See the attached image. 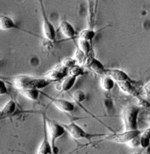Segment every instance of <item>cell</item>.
Instances as JSON below:
<instances>
[{
  "label": "cell",
  "instance_id": "cell-1",
  "mask_svg": "<svg viewBox=\"0 0 150 154\" xmlns=\"http://www.w3.org/2000/svg\"><path fill=\"white\" fill-rule=\"evenodd\" d=\"M11 82L18 90L35 88L40 90L49 86L51 82L45 77L37 78L27 75H18L11 79Z\"/></svg>",
  "mask_w": 150,
  "mask_h": 154
},
{
  "label": "cell",
  "instance_id": "cell-2",
  "mask_svg": "<svg viewBox=\"0 0 150 154\" xmlns=\"http://www.w3.org/2000/svg\"><path fill=\"white\" fill-rule=\"evenodd\" d=\"M63 127L65 128L68 134L75 140H87L91 141L93 138L98 137H105L106 134L101 133H90L84 130L82 127L74 122L70 123H62Z\"/></svg>",
  "mask_w": 150,
  "mask_h": 154
},
{
  "label": "cell",
  "instance_id": "cell-3",
  "mask_svg": "<svg viewBox=\"0 0 150 154\" xmlns=\"http://www.w3.org/2000/svg\"><path fill=\"white\" fill-rule=\"evenodd\" d=\"M140 108L135 106L126 107L122 114L125 131H134L138 129V119Z\"/></svg>",
  "mask_w": 150,
  "mask_h": 154
},
{
  "label": "cell",
  "instance_id": "cell-4",
  "mask_svg": "<svg viewBox=\"0 0 150 154\" xmlns=\"http://www.w3.org/2000/svg\"><path fill=\"white\" fill-rule=\"evenodd\" d=\"M49 137L53 149L54 154H57L58 149L56 146L57 140L64 134L66 130L61 123L52 120L46 117Z\"/></svg>",
  "mask_w": 150,
  "mask_h": 154
},
{
  "label": "cell",
  "instance_id": "cell-5",
  "mask_svg": "<svg viewBox=\"0 0 150 154\" xmlns=\"http://www.w3.org/2000/svg\"><path fill=\"white\" fill-rule=\"evenodd\" d=\"M141 134V131L139 130L125 131L122 133L106 134L104 140L118 143H128L136 137L140 136Z\"/></svg>",
  "mask_w": 150,
  "mask_h": 154
},
{
  "label": "cell",
  "instance_id": "cell-6",
  "mask_svg": "<svg viewBox=\"0 0 150 154\" xmlns=\"http://www.w3.org/2000/svg\"><path fill=\"white\" fill-rule=\"evenodd\" d=\"M41 6V10L42 13V16L43 18V32L45 38L49 41L54 42L55 41L57 33L56 30L53 24L48 19V17L46 15L45 9L44 7L43 2L42 1H40Z\"/></svg>",
  "mask_w": 150,
  "mask_h": 154
},
{
  "label": "cell",
  "instance_id": "cell-7",
  "mask_svg": "<svg viewBox=\"0 0 150 154\" xmlns=\"http://www.w3.org/2000/svg\"><path fill=\"white\" fill-rule=\"evenodd\" d=\"M68 74V69L64 67L61 63L56 65L51 70L46 72L44 77L51 82H57L67 77Z\"/></svg>",
  "mask_w": 150,
  "mask_h": 154
},
{
  "label": "cell",
  "instance_id": "cell-8",
  "mask_svg": "<svg viewBox=\"0 0 150 154\" xmlns=\"http://www.w3.org/2000/svg\"><path fill=\"white\" fill-rule=\"evenodd\" d=\"M43 126L44 137L36 154H54L53 149L49 137L45 115L43 117Z\"/></svg>",
  "mask_w": 150,
  "mask_h": 154
},
{
  "label": "cell",
  "instance_id": "cell-9",
  "mask_svg": "<svg viewBox=\"0 0 150 154\" xmlns=\"http://www.w3.org/2000/svg\"><path fill=\"white\" fill-rule=\"evenodd\" d=\"M41 93L44 94V95L48 97L49 99L51 101L58 109L66 113H71L75 109V104L72 101H69L66 99H58L53 98L51 96H49L43 92L41 91Z\"/></svg>",
  "mask_w": 150,
  "mask_h": 154
},
{
  "label": "cell",
  "instance_id": "cell-10",
  "mask_svg": "<svg viewBox=\"0 0 150 154\" xmlns=\"http://www.w3.org/2000/svg\"><path fill=\"white\" fill-rule=\"evenodd\" d=\"M104 75L111 77L115 82L117 83L125 81H132L131 78L129 77L126 72L119 69H106L104 72Z\"/></svg>",
  "mask_w": 150,
  "mask_h": 154
},
{
  "label": "cell",
  "instance_id": "cell-11",
  "mask_svg": "<svg viewBox=\"0 0 150 154\" xmlns=\"http://www.w3.org/2000/svg\"><path fill=\"white\" fill-rule=\"evenodd\" d=\"M89 66L98 74L104 75L106 69L104 66L99 60L94 57H88L87 63Z\"/></svg>",
  "mask_w": 150,
  "mask_h": 154
},
{
  "label": "cell",
  "instance_id": "cell-12",
  "mask_svg": "<svg viewBox=\"0 0 150 154\" xmlns=\"http://www.w3.org/2000/svg\"><path fill=\"white\" fill-rule=\"evenodd\" d=\"M16 108V104L13 99H10L1 109L0 112L1 119H5L13 115Z\"/></svg>",
  "mask_w": 150,
  "mask_h": 154
},
{
  "label": "cell",
  "instance_id": "cell-13",
  "mask_svg": "<svg viewBox=\"0 0 150 154\" xmlns=\"http://www.w3.org/2000/svg\"><path fill=\"white\" fill-rule=\"evenodd\" d=\"M133 82V81L119 82L117 83V85L122 91L132 96H135L140 100L142 98L140 97L139 92L136 90L135 87L133 86L132 84Z\"/></svg>",
  "mask_w": 150,
  "mask_h": 154
},
{
  "label": "cell",
  "instance_id": "cell-14",
  "mask_svg": "<svg viewBox=\"0 0 150 154\" xmlns=\"http://www.w3.org/2000/svg\"><path fill=\"white\" fill-rule=\"evenodd\" d=\"M0 29L2 30H9L11 29H17L25 31L19 27L10 17L6 15H1L0 17Z\"/></svg>",
  "mask_w": 150,
  "mask_h": 154
},
{
  "label": "cell",
  "instance_id": "cell-15",
  "mask_svg": "<svg viewBox=\"0 0 150 154\" xmlns=\"http://www.w3.org/2000/svg\"><path fill=\"white\" fill-rule=\"evenodd\" d=\"M60 29L63 35L67 38H73L76 34V31L74 27L67 20L62 22L60 26Z\"/></svg>",
  "mask_w": 150,
  "mask_h": 154
},
{
  "label": "cell",
  "instance_id": "cell-16",
  "mask_svg": "<svg viewBox=\"0 0 150 154\" xmlns=\"http://www.w3.org/2000/svg\"><path fill=\"white\" fill-rule=\"evenodd\" d=\"M23 96L32 100H37L40 97L41 91L35 88H27L18 90Z\"/></svg>",
  "mask_w": 150,
  "mask_h": 154
},
{
  "label": "cell",
  "instance_id": "cell-17",
  "mask_svg": "<svg viewBox=\"0 0 150 154\" xmlns=\"http://www.w3.org/2000/svg\"><path fill=\"white\" fill-rule=\"evenodd\" d=\"M96 35V31L94 29L89 27L88 29H85L81 31L79 34V39H83L90 42V43L92 42L93 39L95 38Z\"/></svg>",
  "mask_w": 150,
  "mask_h": 154
},
{
  "label": "cell",
  "instance_id": "cell-18",
  "mask_svg": "<svg viewBox=\"0 0 150 154\" xmlns=\"http://www.w3.org/2000/svg\"><path fill=\"white\" fill-rule=\"evenodd\" d=\"M77 77L69 75L64 81L60 87V91L62 92H67L69 91L77 81Z\"/></svg>",
  "mask_w": 150,
  "mask_h": 154
},
{
  "label": "cell",
  "instance_id": "cell-19",
  "mask_svg": "<svg viewBox=\"0 0 150 154\" xmlns=\"http://www.w3.org/2000/svg\"><path fill=\"white\" fill-rule=\"evenodd\" d=\"M115 81L111 77L104 75L101 79V85L102 89L106 91H110L115 86Z\"/></svg>",
  "mask_w": 150,
  "mask_h": 154
},
{
  "label": "cell",
  "instance_id": "cell-20",
  "mask_svg": "<svg viewBox=\"0 0 150 154\" xmlns=\"http://www.w3.org/2000/svg\"><path fill=\"white\" fill-rule=\"evenodd\" d=\"M140 146L146 149L150 144V128L140 134Z\"/></svg>",
  "mask_w": 150,
  "mask_h": 154
},
{
  "label": "cell",
  "instance_id": "cell-21",
  "mask_svg": "<svg viewBox=\"0 0 150 154\" xmlns=\"http://www.w3.org/2000/svg\"><path fill=\"white\" fill-rule=\"evenodd\" d=\"M78 43H79V48H80V49L84 52L87 57H89L91 49H92L91 43L85 40L79 39Z\"/></svg>",
  "mask_w": 150,
  "mask_h": 154
},
{
  "label": "cell",
  "instance_id": "cell-22",
  "mask_svg": "<svg viewBox=\"0 0 150 154\" xmlns=\"http://www.w3.org/2000/svg\"><path fill=\"white\" fill-rule=\"evenodd\" d=\"M68 74L70 76L78 78L80 76L84 75L85 74V72L81 66L76 64L68 69Z\"/></svg>",
  "mask_w": 150,
  "mask_h": 154
},
{
  "label": "cell",
  "instance_id": "cell-23",
  "mask_svg": "<svg viewBox=\"0 0 150 154\" xmlns=\"http://www.w3.org/2000/svg\"><path fill=\"white\" fill-rule=\"evenodd\" d=\"M87 55L82 51L80 48L78 47L75 54V60L79 64L86 63L87 61Z\"/></svg>",
  "mask_w": 150,
  "mask_h": 154
},
{
  "label": "cell",
  "instance_id": "cell-24",
  "mask_svg": "<svg viewBox=\"0 0 150 154\" xmlns=\"http://www.w3.org/2000/svg\"><path fill=\"white\" fill-rule=\"evenodd\" d=\"M73 99L78 104H80L86 99L85 93L82 90H77L72 95Z\"/></svg>",
  "mask_w": 150,
  "mask_h": 154
},
{
  "label": "cell",
  "instance_id": "cell-25",
  "mask_svg": "<svg viewBox=\"0 0 150 154\" xmlns=\"http://www.w3.org/2000/svg\"><path fill=\"white\" fill-rule=\"evenodd\" d=\"M77 61L75 60V58H72L71 57L65 58L63 61L62 64L63 65L64 67L67 68V69H70L71 67H73L75 65H76Z\"/></svg>",
  "mask_w": 150,
  "mask_h": 154
},
{
  "label": "cell",
  "instance_id": "cell-26",
  "mask_svg": "<svg viewBox=\"0 0 150 154\" xmlns=\"http://www.w3.org/2000/svg\"><path fill=\"white\" fill-rule=\"evenodd\" d=\"M0 95H9V91L7 87L6 86L5 82L0 81Z\"/></svg>",
  "mask_w": 150,
  "mask_h": 154
},
{
  "label": "cell",
  "instance_id": "cell-27",
  "mask_svg": "<svg viewBox=\"0 0 150 154\" xmlns=\"http://www.w3.org/2000/svg\"><path fill=\"white\" fill-rule=\"evenodd\" d=\"M138 136L132 140L128 144L131 147H137L140 146V136Z\"/></svg>",
  "mask_w": 150,
  "mask_h": 154
},
{
  "label": "cell",
  "instance_id": "cell-28",
  "mask_svg": "<svg viewBox=\"0 0 150 154\" xmlns=\"http://www.w3.org/2000/svg\"><path fill=\"white\" fill-rule=\"evenodd\" d=\"M143 91L146 95L150 96V82L147 83L146 85H145L143 87Z\"/></svg>",
  "mask_w": 150,
  "mask_h": 154
},
{
  "label": "cell",
  "instance_id": "cell-29",
  "mask_svg": "<svg viewBox=\"0 0 150 154\" xmlns=\"http://www.w3.org/2000/svg\"><path fill=\"white\" fill-rule=\"evenodd\" d=\"M133 154H141V153H140V152H134Z\"/></svg>",
  "mask_w": 150,
  "mask_h": 154
},
{
  "label": "cell",
  "instance_id": "cell-30",
  "mask_svg": "<svg viewBox=\"0 0 150 154\" xmlns=\"http://www.w3.org/2000/svg\"><path fill=\"white\" fill-rule=\"evenodd\" d=\"M149 122L150 123V116L149 117Z\"/></svg>",
  "mask_w": 150,
  "mask_h": 154
}]
</instances>
